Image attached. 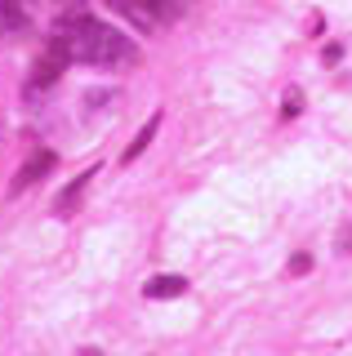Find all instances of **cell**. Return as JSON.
I'll use <instances>...</instances> for the list:
<instances>
[{"mask_svg": "<svg viewBox=\"0 0 352 356\" xmlns=\"http://www.w3.org/2000/svg\"><path fill=\"white\" fill-rule=\"evenodd\" d=\"M54 40L63 44V54H67L72 63H90V67H125V63H138L134 40H129L125 31H116V27H107V22L90 18V14L67 18L58 31H54Z\"/></svg>", "mask_w": 352, "mask_h": 356, "instance_id": "cell-1", "label": "cell"}, {"mask_svg": "<svg viewBox=\"0 0 352 356\" xmlns=\"http://www.w3.org/2000/svg\"><path fill=\"white\" fill-rule=\"evenodd\" d=\"M67 63H72V58L63 54V44H58V40H49V49L40 54V63H36V76H31V85H40V89L54 85V81H58V72H63Z\"/></svg>", "mask_w": 352, "mask_h": 356, "instance_id": "cell-2", "label": "cell"}, {"mask_svg": "<svg viewBox=\"0 0 352 356\" xmlns=\"http://www.w3.org/2000/svg\"><path fill=\"white\" fill-rule=\"evenodd\" d=\"M54 165H58V161H54V152H36V156H31V161L23 165V170H18V178H14V183H9V192H27V187L31 183H40V178H45L49 170H54Z\"/></svg>", "mask_w": 352, "mask_h": 356, "instance_id": "cell-3", "label": "cell"}, {"mask_svg": "<svg viewBox=\"0 0 352 356\" xmlns=\"http://www.w3.org/2000/svg\"><path fill=\"white\" fill-rule=\"evenodd\" d=\"M103 5L116 9L120 18H129L134 27H152V22H157V9H152L147 0H103Z\"/></svg>", "mask_w": 352, "mask_h": 356, "instance_id": "cell-4", "label": "cell"}, {"mask_svg": "<svg viewBox=\"0 0 352 356\" xmlns=\"http://www.w3.org/2000/svg\"><path fill=\"white\" fill-rule=\"evenodd\" d=\"M94 178H98V170H90V174H81V178H76L67 192L54 200V214H58V218H72V214H76V205H81V196H85V187H90Z\"/></svg>", "mask_w": 352, "mask_h": 356, "instance_id": "cell-5", "label": "cell"}, {"mask_svg": "<svg viewBox=\"0 0 352 356\" xmlns=\"http://www.w3.org/2000/svg\"><path fill=\"white\" fill-rule=\"evenodd\" d=\"M157 129H161V111H152V116H147V125H143V129L134 134V143L125 147V156H120V161H125V165H129V161H138V156L147 152V143L157 138Z\"/></svg>", "mask_w": 352, "mask_h": 356, "instance_id": "cell-6", "label": "cell"}, {"mask_svg": "<svg viewBox=\"0 0 352 356\" xmlns=\"http://www.w3.org/2000/svg\"><path fill=\"white\" fill-rule=\"evenodd\" d=\"M183 289H188L183 276H152V281L143 285V294H147V298H179Z\"/></svg>", "mask_w": 352, "mask_h": 356, "instance_id": "cell-7", "label": "cell"}, {"mask_svg": "<svg viewBox=\"0 0 352 356\" xmlns=\"http://www.w3.org/2000/svg\"><path fill=\"white\" fill-rule=\"evenodd\" d=\"M27 14L18 9V0H0V31H23Z\"/></svg>", "mask_w": 352, "mask_h": 356, "instance_id": "cell-8", "label": "cell"}, {"mask_svg": "<svg viewBox=\"0 0 352 356\" xmlns=\"http://www.w3.org/2000/svg\"><path fill=\"white\" fill-rule=\"evenodd\" d=\"M147 5H152V9H161V5H165V0H147Z\"/></svg>", "mask_w": 352, "mask_h": 356, "instance_id": "cell-9", "label": "cell"}]
</instances>
